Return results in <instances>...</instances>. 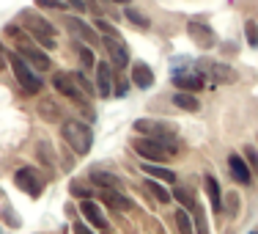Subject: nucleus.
I'll return each mask as SVG.
<instances>
[{
	"label": "nucleus",
	"instance_id": "1",
	"mask_svg": "<svg viewBox=\"0 0 258 234\" xmlns=\"http://www.w3.org/2000/svg\"><path fill=\"white\" fill-rule=\"evenodd\" d=\"M60 135H63L66 146H72V152L75 155H88L91 146H94V132H91V127L85 124V121H63L60 124Z\"/></svg>",
	"mask_w": 258,
	"mask_h": 234
},
{
	"label": "nucleus",
	"instance_id": "2",
	"mask_svg": "<svg viewBox=\"0 0 258 234\" xmlns=\"http://www.w3.org/2000/svg\"><path fill=\"white\" fill-rule=\"evenodd\" d=\"M20 25L25 28L28 33L39 41V44H44L47 50H52V47H55V28L44 20V17L33 14L30 9H22L20 11Z\"/></svg>",
	"mask_w": 258,
	"mask_h": 234
},
{
	"label": "nucleus",
	"instance_id": "3",
	"mask_svg": "<svg viewBox=\"0 0 258 234\" xmlns=\"http://www.w3.org/2000/svg\"><path fill=\"white\" fill-rule=\"evenodd\" d=\"M135 130L143 132V135H149V138H157L159 144L170 152V155L176 152V130H173V124H165V121H151V119H138V121H135Z\"/></svg>",
	"mask_w": 258,
	"mask_h": 234
},
{
	"label": "nucleus",
	"instance_id": "4",
	"mask_svg": "<svg viewBox=\"0 0 258 234\" xmlns=\"http://www.w3.org/2000/svg\"><path fill=\"white\" fill-rule=\"evenodd\" d=\"M9 64H11V69H14V77L20 80L22 88H25L28 94H39L41 85H44V80H41L39 72L30 69V64H28L25 58H22L20 53H11V55H9Z\"/></svg>",
	"mask_w": 258,
	"mask_h": 234
},
{
	"label": "nucleus",
	"instance_id": "5",
	"mask_svg": "<svg viewBox=\"0 0 258 234\" xmlns=\"http://www.w3.org/2000/svg\"><path fill=\"white\" fill-rule=\"evenodd\" d=\"M195 69H198L206 80H214V83H220V85H231V83H236V80H239L236 69H233V66H228V64H223V61L201 58Z\"/></svg>",
	"mask_w": 258,
	"mask_h": 234
},
{
	"label": "nucleus",
	"instance_id": "6",
	"mask_svg": "<svg viewBox=\"0 0 258 234\" xmlns=\"http://www.w3.org/2000/svg\"><path fill=\"white\" fill-rule=\"evenodd\" d=\"M14 184L20 190H25L30 199H39V196L44 193V179H41V174L33 168V165H22V168L14 174Z\"/></svg>",
	"mask_w": 258,
	"mask_h": 234
},
{
	"label": "nucleus",
	"instance_id": "7",
	"mask_svg": "<svg viewBox=\"0 0 258 234\" xmlns=\"http://www.w3.org/2000/svg\"><path fill=\"white\" fill-rule=\"evenodd\" d=\"M52 85H55V91H60V94L66 97V100H72V102H77V105H85V91H83V85L77 83V77L75 75H69V72H55L52 75Z\"/></svg>",
	"mask_w": 258,
	"mask_h": 234
},
{
	"label": "nucleus",
	"instance_id": "8",
	"mask_svg": "<svg viewBox=\"0 0 258 234\" xmlns=\"http://www.w3.org/2000/svg\"><path fill=\"white\" fill-rule=\"evenodd\" d=\"M173 196L176 201H181L184 207H187V212L195 218V229H198V234H209V226H206V218H204V207H201V201L195 199L192 193H189L187 188H173Z\"/></svg>",
	"mask_w": 258,
	"mask_h": 234
},
{
	"label": "nucleus",
	"instance_id": "9",
	"mask_svg": "<svg viewBox=\"0 0 258 234\" xmlns=\"http://www.w3.org/2000/svg\"><path fill=\"white\" fill-rule=\"evenodd\" d=\"M132 146H135V152H138L140 157H146L149 163H165V160H168V155H170V152L165 149V146L159 144L157 138H149V135H146V138L132 141Z\"/></svg>",
	"mask_w": 258,
	"mask_h": 234
},
{
	"label": "nucleus",
	"instance_id": "10",
	"mask_svg": "<svg viewBox=\"0 0 258 234\" xmlns=\"http://www.w3.org/2000/svg\"><path fill=\"white\" fill-rule=\"evenodd\" d=\"M187 33H189V39L195 41V44L201 47V50H212L214 44H217V36H214V30L206 25V22H201V20H192L187 25Z\"/></svg>",
	"mask_w": 258,
	"mask_h": 234
},
{
	"label": "nucleus",
	"instance_id": "11",
	"mask_svg": "<svg viewBox=\"0 0 258 234\" xmlns=\"http://www.w3.org/2000/svg\"><path fill=\"white\" fill-rule=\"evenodd\" d=\"M104 47H107V58L115 69H124L129 64V50L121 36H104Z\"/></svg>",
	"mask_w": 258,
	"mask_h": 234
},
{
	"label": "nucleus",
	"instance_id": "12",
	"mask_svg": "<svg viewBox=\"0 0 258 234\" xmlns=\"http://www.w3.org/2000/svg\"><path fill=\"white\" fill-rule=\"evenodd\" d=\"M66 28H69L72 36H77L80 41H88V44H99V36H96V28H91L85 20L80 17H66Z\"/></svg>",
	"mask_w": 258,
	"mask_h": 234
},
{
	"label": "nucleus",
	"instance_id": "13",
	"mask_svg": "<svg viewBox=\"0 0 258 234\" xmlns=\"http://www.w3.org/2000/svg\"><path fill=\"white\" fill-rule=\"evenodd\" d=\"M204 75H201L198 69L192 72H173V85L179 91H201L204 88Z\"/></svg>",
	"mask_w": 258,
	"mask_h": 234
},
{
	"label": "nucleus",
	"instance_id": "14",
	"mask_svg": "<svg viewBox=\"0 0 258 234\" xmlns=\"http://www.w3.org/2000/svg\"><path fill=\"white\" fill-rule=\"evenodd\" d=\"M102 199L107 207L118 209V212H132L135 209V201L129 196H121V190H113V188H102Z\"/></svg>",
	"mask_w": 258,
	"mask_h": 234
},
{
	"label": "nucleus",
	"instance_id": "15",
	"mask_svg": "<svg viewBox=\"0 0 258 234\" xmlns=\"http://www.w3.org/2000/svg\"><path fill=\"white\" fill-rule=\"evenodd\" d=\"M96 91H99V97L113 94V72H110L107 61H96Z\"/></svg>",
	"mask_w": 258,
	"mask_h": 234
},
{
	"label": "nucleus",
	"instance_id": "16",
	"mask_svg": "<svg viewBox=\"0 0 258 234\" xmlns=\"http://www.w3.org/2000/svg\"><path fill=\"white\" fill-rule=\"evenodd\" d=\"M228 168H231V176L239 184H250V182H253V171L247 168V163H244L239 155H231L228 157Z\"/></svg>",
	"mask_w": 258,
	"mask_h": 234
},
{
	"label": "nucleus",
	"instance_id": "17",
	"mask_svg": "<svg viewBox=\"0 0 258 234\" xmlns=\"http://www.w3.org/2000/svg\"><path fill=\"white\" fill-rule=\"evenodd\" d=\"M132 80H135L138 88H151V85H154V72H151L149 64L135 61V64H132Z\"/></svg>",
	"mask_w": 258,
	"mask_h": 234
},
{
	"label": "nucleus",
	"instance_id": "18",
	"mask_svg": "<svg viewBox=\"0 0 258 234\" xmlns=\"http://www.w3.org/2000/svg\"><path fill=\"white\" fill-rule=\"evenodd\" d=\"M91 182H94L96 188H113V190L124 188V179H121V176L110 174V171H99V168L91 171Z\"/></svg>",
	"mask_w": 258,
	"mask_h": 234
},
{
	"label": "nucleus",
	"instance_id": "19",
	"mask_svg": "<svg viewBox=\"0 0 258 234\" xmlns=\"http://www.w3.org/2000/svg\"><path fill=\"white\" fill-rule=\"evenodd\" d=\"M204 188L209 193V201H212V209L214 212H223V190H220V182L214 179L212 174L204 176Z\"/></svg>",
	"mask_w": 258,
	"mask_h": 234
},
{
	"label": "nucleus",
	"instance_id": "20",
	"mask_svg": "<svg viewBox=\"0 0 258 234\" xmlns=\"http://www.w3.org/2000/svg\"><path fill=\"white\" fill-rule=\"evenodd\" d=\"M80 209H83L85 220H91V223L96 226V229H107V218L102 215V209L94 204L91 199H83V204H80Z\"/></svg>",
	"mask_w": 258,
	"mask_h": 234
},
{
	"label": "nucleus",
	"instance_id": "21",
	"mask_svg": "<svg viewBox=\"0 0 258 234\" xmlns=\"http://www.w3.org/2000/svg\"><path fill=\"white\" fill-rule=\"evenodd\" d=\"M173 105L181 110H187V113H198L201 110V102L195 100V94H189V91H176L173 94Z\"/></svg>",
	"mask_w": 258,
	"mask_h": 234
},
{
	"label": "nucleus",
	"instance_id": "22",
	"mask_svg": "<svg viewBox=\"0 0 258 234\" xmlns=\"http://www.w3.org/2000/svg\"><path fill=\"white\" fill-rule=\"evenodd\" d=\"M140 168H143L149 176H154V179H162V182H176V174H173L170 168H165L162 163H143Z\"/></svg>",
	"mask_w": 258,
	"mask_h": 234
},
{
	"label": "nucleus",
	"instance_id": "23",
	"mask_svg": "<svg viewBox=\"0 0 258 234\" xmlns=\"http://www.w3.org/2000/svg\"><path fill=\"white\" fill-rule=\"evenodd\" d=\"M124 17L132 22L135 28H140V30H149V28H151V20H149V17H146L143 11L132 9V6H126V9H124Z\"/></svg>",
	"mask_w": 258,
	"mask_h": 234
},
{
	"label": "nucleus",
	"instance_id": "24",
	"mask_svg": "<svg viewBox=\"0 0 258 234\" xmlns=\"http://www.w3.org/2000/svg\"><path fill=\"white\" fill-rule=\"evenodd\" d=\"M146 190H149V193H154V199L159 201V204H170V199H173V196H170L168 193V190H165L162 188V184H159V182H146Z\"/></svg>",
	"mask_w": 258,
	"mask_h": 234
},
{
	"label": "nucleus",
	"instance_id": "25",
	"mask_svg": "<svg viewBox=\"0 0 258 234\" xmlns=\"http://www.w3.org/2000/svg\"><path fill=\"white\" fill-rule=\"evenodd\" d=\"M176 223H179L181 234H192V223H189V212H187V209H176Z\"/></svg>",
	"mask_w": 258,
	"mask_h": 234
},
{
	"label": "nucleus",
	"instance_id": "26",
	"mask_svg": "<svg viewBox=\"0 0 258 234\" xmlns=\"http://www.w3.org/2000/svg\"><path fill=\"white\" fill-rule=\"evenodd\" d=\"M77 53H80V61H83V66H85V69L96 66V55H94V50H91V47L80 44V47H77Z\"/></svg>",
	"mask_w": 258,
	"mask_h": 234
},
{
	"label": "nucleus",
	"instance_id": "27",
	"mask_svg": "<svg viewBox=\"0 0 258 234\" xmlns=\"http://www.w3.org/2000/svg\"><path fill=\"white\" fill-rule=\"evenodd\" d=\"M69 190H72V196H77V199H88V196H91V188L83 179H72Z\"/></svg>",
	"mask_w": 258,
	"mask_h": 234
},
{
	"label": "nucleus",
	"instance_id": "28",
	"mask_svg": "<svg viewBox=\"0 0 258 234\" xmlns=\"http://www.w3.org/2000/svg\"><path fill=\"white\" fill-rule=\"evenodd\" d=\"M239 207H242V201H239V196H236V193H228V199H225V207H223V212H228V215H236V212H239Z\"/></svg>",
	"mask_w": 258,
	"mask_h": 234
},
{
	"label": "nucleus",
	"instance_id": "29",
	"mask_svg": "<svg viewBox=\"0 0 258 234\" xmlns=\"http://www.w3.org/2000/svg\"><path fill=\"white\" fill-rule=\"evenodd\" d=\"M39 9H50V11H66V3L63 0H36Z\"/></svg>",
	"mask_w": 258,
	"mask_h": 234
},
{
	"label": "nucleus",
	"instance_id": "30",
	"mask_svg": "<svg viewBox=\"0 0 258 234\" xmlns=\"http://www.w3.org/2000/svg\"><path fill=\"white\" fill-rule=\"evenodd\" d=\"M36 155H39V157H44V163H47V165H55L52 152H50V144H47V141H41V144L36 146Z\"/></svg>",
	"mask_w": 258,
	"mask_h": 234
},
{
	"label": "nucleus",
	"instance_id": "31",
	"mask_svg": "<svg viewBox=\"0 0 258 234\" xmlns=\"http://www.w3.org/2000/svg\"><path fill=\"white\" fill-rule=\"evenodd\" d=\"M244 33H247V41H250V44L258 47V25H255L253 20H247V22H244Z\"/></svg>",
	"mask_w": 258,
	"mask_h": 234
},
{
	"label": "nucleus",
	"instance_id": "32",
	"mask_svg": "<svg viewBox=\"0 0 258 234\" xmlns=\"http://www.w3.org/2000/svg\"><path fill=\"white\" fill-rule=\"evenodd\" d=\"M94 28H96V30H99V33H102V36H121V33H118V30H115L113 25H107V22H104V20H96V22H94Z\"/></svg>",
	"mask_w": 258,
	"mask_h": 234
},
{
	"label": "nucleus",
	"instance_id": "33",
	"mask_svg": "<svg viewBox=\"0 0 258 234\" xmlns=\"http://www.w3.org/2000/svg\"><path fill=\"white\" fill-rule=\"evenodd\" d=\"M75 77H77V83L83 85V91H85V94H88V97H91V94H94V91H96V88H94V83H91V80L85 77V72H75Z\"/></svg>",
	"mask_w": 258,
	"mask_h": 234
},
{
	"label": "nucleus",
	"instance_id": "34",
	"mask_svg": "<svg viewBox=\"0 0 258 234\" xmlns=\"http://www.w3.org/2000/svg\"><path fill=\"white\" fill-rule=\"evenodd\" d=\"M244 157H247V163H250V171L258 174V155H255L253 146H244Z\"/></svg>",
	"mask_w": 258,
	"mask_h": 234
},
{
	"label": "nucleus",
	"instance_id": "35",
	"mask_svg": "<svg viewBox=\"0 0 258 234\" xmlns=\"http://www.w3.org/2000/svg\"><path fill=\"white\" fill-rule=\"evenodd\" d=\"M39 110L47 116V119H58V113H55V108H52V102H50V100L41 102V105H39Z\"/></svg>",
	"mask_w": 258,
	"mask_h": 234
},
{
	"label": "nucleus",
	"instance_id": "36",
	"mask_svg": "<svg viewBox=\"0 0 258 234\" xmlns=\"http://www.w3.org/2000/svg\"><path fill=\"white\" fill-rule=\"evenodd\" d=\"M66 6H72V9H77V11H85L88 9V3H85V0H63Z\"/></svg>",
	"mask_w": 258,
	"mask_h": 234
},
{
	"label": "nucleus",
	"instance_id": "37",
	"mask_svg": "<svg viewBox=\"0 0 258 234\" xmlns=\"http://www.w3.org/2000/svg\"><path fill=\"white\" fill-rule=\"evenodd\" d=\"M75 234H94V231H91L85 223H75Z\"/></svg>",
	"mask_w": 258,
	"mask_h": 234
},
{
	"label": "nucleus",
	"instance_id": "38",
	"mask_svg": "<svg viewBox=\"0 0 258 234\" xmlns=\"http://www.w3.org/2000/svg\"><path fill=\"white\" fill-rule=\"evenodd\" d=\"M6 58H9V55H6V53H3V47H0V69L6 66Z\"/></svg>",
	"mask_w": 258,
	"mask_h": 234
},
{
	"label": "nucleus",
	"instance_id": "39",
	"mask_svg": "<svg viewBox=\"0 0 258 234\" xmlns=\"http://www.w3.org/2000/svg\"><path fill=\"white\" fill-rule=\"evenodd\" d=\"M113 3H121V6H129L132 0H113Z\"/></svg>",
	"mask_w": 258,
	"mask_h": 234
},
{
	"label": "nucleus",
	"instance_id": "40",
	"mask_svg": "<svg viewBox=\"0 0 258 234\" xmlns=\"http://www.w3.org/2000/svg\"><path fill=\"white\" fill-rule=\"evenodd\" d=\"M85 3H94V0H85Z\"/></svg>",
	"mask_w": 258,
	"mask_h": 234
},
{
	"label": "nucleus",
	"instance_id": "41",
	"mask_svg": "<svg viewBox=\"0 0 258 234\" xmlns=\"http://www.w3.org/2000/svg\"><path fill=\"white\" fill-rule=\"evenodd\" d=\"M253 234H258V231H253Z\"/></svg>",
	"mask_w": 258,
	"mask_h": 234
}]
</instances>
